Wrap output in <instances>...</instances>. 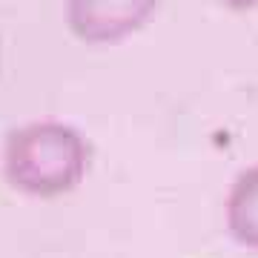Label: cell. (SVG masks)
Instances as JSON below:
<instances>
[{
	"label": "cell",
	"mask_w": 258,
	"mask_h": 258,
	"mask_svg": "<svg viewBox=\"0 0 258 258\" xmlns=\"http://www.w3.org/2000/svg\"><path fill=\"white\" fill-rule=\"evenodd\" d=\"M89 172V144L72 123L32 120L3 141V178L29 198H60L83 184Z\"/></svg>",
	"instance_id": "1"
},
{
	"label": "cell",
	"mask_w": 258,
	"mask_h": 258,
	"mask_svg": "<svg viewBox=\"0 0 258 258\" xmlns=\"http://www.w3.org/2000/svg\"><path fill=\"white\" fill-rule=\"evenodd\" d=\"M161 0H66V26L89 46H112L155 18Z\"/></svg>",
	"instance_id": "2"
},
{
	"label": "cell",
	"mask_w": 258,
	"mask_h": 258,
	"mask_svg": "<svg viewBox=\"0 0 258 258\" xmlns=\"http://www.w3.org/2000/svg\"><path fill=\"white\" fill-rule=\"evenodd\" d=\"M227 230L241 247L258 252V164L244 169L227 195Z\"/></svg>",
	"instance_id": "3"
},
{
	"label": "cell",
	"mask_w": 258,
	"mask_h": 258,
	"mask_svg": "<svg viewBox=\"0 0 258 258\" xmlns=\"http://www.w3.org/2000/svg\"><path fill=\"white\" fill-rule=\"evenodd\" d=\"M227 9H235V12H247V9H255L258 0H221Z\"/></svg>",
	"instance_id": "4"
}]
</instances>
